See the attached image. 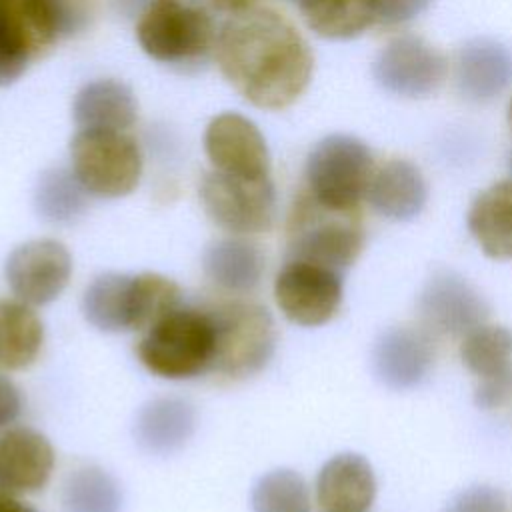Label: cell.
<instances>
[{
    "label": "cell",
    "mask_w": 512,
    "mask_h": 512,
    "mask_svg": "<svg viewBox=\"0 0 512 512\" xmlns=\"http://www.w3.org/2000/svg\"><path fill=\"white\" fill-rule=\"evenodd\" d=\"M214 48L222 76L256 108H288L312 80L308 42L290 20L268 8L234 14L222 24Z\"/></svg>",
    "instance_id": "1"
},
{
    "label": "cell",
    "mask_w": 512,
    "mask_h": 512,
    "mask_svg": "<svg viewBox=\"0 0 512 512\" xmlns=\"http://www.w3.org/2000/svg\"><path fill=\"white\" fill-rule=\"evenodd\" d=\"M136 356L152 376L164 380H192L212 372L214 322L210 310L180 304L142 332Z\"/></svg>",
    "instance_id": "2"
},
{
    "label": "cell",
    "mask_w": 512,
    "mask_h": 512,
    "mask_svg": "<svg viewBox=\"0 0 512 512\" xmlns=\"http://www.w3.org/2000/svg\"><path fill=\"white\" fill-rule=\"evenodd\" d=\"M286 256L314 262L344 274L362 254L364 226L358 210H332L306 192L288 218Z\"/></svg>",
    "instance_id": "3"
},
{
    "label": "cell",
    "mask_w": 512,
    "mask_h": 512,
    "mask_svg": "<svg viewBox=\"0 0 512 512\" xmlns=\"http://www.w3.org/2000/svg\"><path fill=\"white\" fill-rule=\"evenodd\" d=\"M136 40L156 62L184 68L206 60L216 34L198 0H150L138 18Z\"/></svg>",
    "instance_id": "4"
},
{
    "label": "cell",
    "mask_w": 512,
    "mask_h": 512,
    "mask_svg": "<svg viewBox=\"0 0 512 512\" xmlns=\"http://www.w3.org/2000/svg\"><path fill=\"white\" fill-rule=\"evenodd\" d=\"M208 310L214 322L212 372L242 380L264 370L278 342L272 314L248 300H228Z\"/></svg>",
    "instance_id": "5"
},
{
    "label": "cell",
    "mask_w": 512,
    "mask_h": 512,
    "mask_svg": "<svg viewBox=\"0 0 512 512\" xmlns=\"http://www.w3.org/2000/svg\"><path fill=\"white\" fill-rule=\"evenodd\" d=\"M374 170L366 142L350 134H330L316 142L306 158V194L332 210H358Z\"/></svg>",
    "instance_id": "6"
},
{
    "label": "cell",
    "mask_w": 512,
    "mask_h": 512,
    "mask_svg": "<svg viewBox=\"0 0 512 512\" xmlns=\"http://www.w3.org/2000/svg\"><path fill=\"white\" fill-rule=\"evenodd\" d=\"M72 174L88 196L122 198L142 176L138 142L114 130H78L70 142Z\"/></svg>",
    "instance_id": "7"
},
{
    "label": "cell",
    "mask_w": 512,
    "mask_h": 512,
    "mask_svg": "<svg viewBox=\"0 0 512 512\" xmlns=\"http://www.w3.org/2000/svg\"><path fill=\"white\" fill-rule=\"evenodd\" d=\"M62 36L68 30L58 0H0V86L16 82Z\"/></svg>",
    "instance_id": "8"
},
{
    "label": "cell",
    "mask_w": 512,
    "mask_h": 512,
    "mask_svg": "<svg viewBox=\"0 0 512 512\" xmlns=\"http://www.w3.org/2000/svg\"><path fill=\"white\" fill-rule=\"evenodd\" d=\"M200 202L208 218L232 236L268 232L276 218V188L270 176L244 178L212 170L200 182Z\"/></svg>",
    "instance_id": "9"
},
{
    "label": "cell",
    "mask_w": 512,
    "mask_h": 512,
    "mask_svg": "<svg viewBox=\"0 0 512 512\" xmlns=\"http://www.w3.org/2000/svg\"><path fill=\"white\" fill-rule=\"evenodd\" d=\"M344 274L298 258H286L274 278V300L292 324L314 328L330 322L344 298Z\"/></svg>",
    "instance_id": "10"
},
{
    "label": "cell",
    "mask_w": 512,
    "mask_h": 512,
    "mask_svg": "<svg viewBox=\"0 0 512 512\" xmlns=\"http://www.w3.org/2000/svg\"><path fill=\"white\" fill-rule=\"evenodd\" d=\"M72 270V254L54 238L22 242L4 262V278L10 292L30 306L54 302L66 290Z\"/></svg>",
    "instance_id": "11"
},
{
    "label": "cell",
    "mask_w": 512,
    "mask_h": 512,
    "mask_svg": "<svg viewBox=\"0 0 512 512\" xmlns=\"http://www.w3.org/2000/svg\"><path fill=\"white\" fill-rule=\"evenodd\" d=\"M446 58L426 40L404 34L392 38L376 56V84L400 98H426L446 80Z\"/></svg>",
    "instance_id": "12"
},
{
    "label": "cell",
    "mask_w": 512,
    "mask_h": 512,
    "mask_svg": "<svg viewBox=\"0 0 512 512\" xmlns=\"http://www.w3.org/2000/svg\"><path fill=\"white\" fill-rule=\"evenodd\" d=\"M416 306L422 328L440 336H464L490 314L484 296L464 276L444 268L426 280Z\"/></svg>",
    "instance_id": "13"
},
{
    "label": "cell",
    "mask_w": 512,
    "mask_h": 512,
    "mask_svg": "<svg viewBox=\"0 0 512 512\" xmlns=\"http://www.w3.org/2000/svg\"><path fill=\"white\" fill-rule=\"evenodd\" d=\"M204 150L214 170L244 176H270V152L258 126L238 112L214 116L204 132Z\"/></svg>",
    "instance_id": "14"
},
{
    "label": "cell",
    "mask_w": 512,
    "mask_h": 512,
    "mask_svg": "<svg viewBox=\"0 0 512 512\" xmlns=\"http://www.w3.org/2000/svg\"><path fill=\"white\" fill-rule=\"evenodd\" d=\"M140 274L102 272L82 294L84 320L108 334L142 332L146 328L144 282Z\"/></svg>",
    "instance_id": "15"
},
{
    "label": "cell",
    "mask_w": 512,
    "mask_h": 512,
    "mask_svg": "<svg viewBox=\"0 0 512 512\" xmlns=\"http://www.w3.org/2000/svg\"><path fill=\"white\" fill-rule=\"evenodd\" d=\"M372 374L390 390L420 386L434 366V344L426 328L390 326L378 334L370 352Z\"/></svg>",
    "instance_id": "16"
},
{
    "label": "cell",
    "mask_w": 512,
    "mask_h": 512,
    "mask_svg": "<svg viewBox=\"0 0 512 512\" xmlns=\"http://www.w3.org/2000/svg\"><path fill=\"white\" fill-rule=\"evenodd\" d=\"M56 452L46 434L30 426L0 432V488L10 494H36L54 472Z\"/></svg>",
    "instance_id": "17"
},
{
    "label": "cell",
    "mask_w": 512,
    "mask_h": 512,
    "mask_svg": "<svg viewBox=\"0 0 512 512\" xmlns=\"http://www.w3.org/2000/svg\"><path fill=\"white\" fill-rule=\"evenodd\" d=\"M372 464L356 452L328 458L316 476V502L322 512H368L376 498Z\"/></svg>",
    "instance_id": "18"
},
{
    "label": "cell",
    "mask_w": 512,
    "mask_h": 512,
    "mask_svg": "<svg viewBox=\"0 0 512 512\" xmlns=\"http://www.w3.org/2000/svg\"><path fill=\"white\" fill-rule=\"evenodd\" d=\"M512 82V50L494 38L468 40L456 58V86L464 100L490 104Z\"/></svg>",
    "instance_id": "19"
},
{
    "label": "cell",
    "mask_w": 512,
    "mask_h": 512,
    "mask_svg": "<svg viewBox=\"0 0 512 512\" xmlns=\"http://www.w3.org/2000/svg\"><path fill=\"white\" fill-rule=\"evenodd\" d=\"M366 198L378 216L408 222L424 210L428 184L416 164L394 158L374 170Z\"/></svg>",
    "instance_id": "20"
},
{
    "label": "cell",
    "mask_w": 512,
    "mask_h": 512,
    "mask_svg": "<svg viewBox=\"0 0 512 512\" xmlns=\"http://www.w3.org/2000/svg\"><path fill=\"white\" fill-rule=\"evenodd\" d=\"M202 270L218 288L234 294L252 292L266 270L262 248L248 236H226L202 252Z\"/></svg>",
    "instance_id": "21"
},
{
    "label": "cell",
    "mask_w": 512,
    "mask_h": 512,
    "mask_svg": "<svg viewBox=\"0 0 512 512\" xmlns=\"http://www.w3.org/2000/svg\"><path fill=\"white\" fill-rule=\"evenodd\" d=\"M196 428V410L182 398H154L146 402L134 420L136 444L154 456H170L180 450Z\"/></svg>",
    "instance_id": "22"
},
{
    "label": "cell",
    "mask_w": 512,
    "mask_h": 512,
    "mask_svg": "<svg viewBox=\"0 0 512 512\" xmlns=\"http://www.w3.org/2000/svg\"><path fill=\"white\" fill-rule=\"evenodd\" d=\"M72 116L78 130H128L138 116V104L128 84L100 78L84 84L74 96Z\"/></svg>",
    "instance_id": "23"
},
{
    "label": "cell",
    "mask_w": 512,
    "mask_h": 512,
    "mask_svg": "<svg viewBox=\"0 0 512 512\" xmlns=\"http://www.w3.org/2000/svg\"><path fill=\"white\" fill-rule=\"evenodd\" d=\"M468 232L494 260H512V178L484 188L470 204Z\"/></svg>",
    "instance_id": "24"
},
{
    "label": "cell",
    "mask_w": 512,
    "mask_h": 512,
    "mask_svg": "<svg viewBox=\"0 0 512 512\" xmlns=\"http://www.w3.org/2000/svg\"><path fill=\"white\" fill-rule=\"evenodd\" d=\"M44 346V322L22 300H0V370H24Z\"/></svg>",
    "instance_id": "25"
},
{
    "label": "cell",
    "mask_w": 512,
    "mask_h": 512,
    "mask_svg": "<svg viewBox=\"0 0 512 512\" xmlns=\"http://www.w3.org/2000/svg\"><path fill=\"white\" fill-rule=\"evenodd\" d=\"M306 26L328 40H350L376 22L378 0H294Z\"/></svg>",
    "instance_id": "26"
},
{
    "label": "cell",
    "mask_w": 512,
    "mask_h": 512,
    "mask_svg": "<svg viewBox=\"0 0 512 512\" xmlns=\"http://www.w3.org/2000/svg\"><path fill=\"white\" fill-rule=\"evenodd\" d=\"M62 508L64 512H120V484L100 466H80L62 484Z\"/></svg>",
    "instance_id": "27"
},
{
    "label": "cell",
    "mask_w": 512,
    "mask_h": 512,
    "mask_svg": "<svg viewBox=\"0 0 512 512\" xmlns=\"http://www.w3.org/2000/svg\"><path fill=\"white\" fill-rule=\"evenodd\" d=\"M88 192L80 186L72 170H46L34 192V208L38 216L50 224H72L86 210Z\"/></svg>",
    "instance_id": "28"
},
{
    "label": "cell",
    "mask_w": 512,
    "mask_h": 512,
    "mask_svg": "<svg viewBox=\"0 0 512 512\" xmlns=\"http://www.w3.org/2000/svg\"><path fill=\"white\" fill-rule=\"evenodd\" d=\"M460 360L478 380L512 368V330L500 324H480L460 342Z\"/></svg>",
    "instance_id": "29"
},
{
    "label": "cell",
    "mask_w": 512,
    "mask_h": 512,
    "mask_svg": "<svg viewBox=\"0 0 512 512\" xmlns=\"http://www.w3.org/2000/svg\"><path fill=\"white\" fill-rule=\"evenodd\" d=\"M252 512H310V488L292 468L262 474L250 492Z\"/></svg>",
    "instance_id": "30"
},
{
    "label": "cell",
    "mask_w": 512,
    "mask_h": 512,
    "mask_svg": "<svg viewBox=\"0 0 512 512\" xmlns=\"http://www.w3.org/2000/svg\"><path fill=\"white\" fill-rule=\"evenodd\" d=\"M444 512H510V506L500 488L474 484L454 494Z\"/></svg>",
    "instance_id": "31"
},
{
    "label": "cell",
    "mask_w": 512,
    "mask_h": 512,
    "mask_svg": "<svg viewBox=\"0 0 512 512\" xmlns=\"http://www.w3.org/2000/svg\"><path fill=\"white\" fill-rule=\"evenodd\" d=\"M512 400V368L478 380L474 402L482 410L502 408Z\"/></svg>",
    "instance_id": "32"
},
{
    "label": "cell",
    "mask_w": 512,
    "mask_h": 512,
    "mask_svg": "<svg viewBox=\"0 0 512 512\" xmlns=\"http://www.w3.org/2000/svg\"><path fill=\"white\" fill-rule=\"evenodd\" d=\"M432 0H378L376 22L382 26H400L430 8Z\"/></svg>",
    "instance_id": "33"
},
{
    "label": "cell",
    "mask_w": 512,
    "mask_h": 512,
    "mask_svg": "<svg viewBox=\"0 0 512 512\" xmlns=\"http://www.w3.org/2000/svg\"><path fill=\"white\" fill-rule=\"evenodd\" d=\"M22 412L20 388L0 372V432L8 428Z\"/></svg>",
    "instance_id": "34"
},
{
    "label": "cell",
    "mask_w": 512,
    "mask_h": 512,
    "mask_svg": "<svg viewBox=\"0 0 512 512\" xmlns=\"http://www.w3.org/2000/svg\"><path fill=\"white\" fill-rule=\"evenodd\" d=\"M0 512H40L32 508L30 504H24L16 498V494H10L0 488Z\"/></svg>",
    "instance_id": "35"
},
{
    "label": "cell",
    "mask_w": 512,
    "mask_h": 512,
    "mask_svg": "<svg viewBox=\"0 0 512 512\" xmlns=\"http://www.w3.org/2000/svg\"><path fill=\"white\" fill-rule=\"evenodd\" d=\"M214 8L222 10V12H230V14H240V12H246L250 10L256 0H208Z\"/></svg>",
    "instance_id": "36"
},
{
    "label": "cell",
    "mask_w": 512,
    "mask_h": 512,
    "mask_svg": "<svg viewBox=\"0 0 512 512\" xmlns=\"http://www.w3.org/2000/svg\"><path fill=\"white\" fill-rule=\"evenodd\" d=\"M508 126H510V130H512V98H510V102H508Z\"/></svg>",
    "instance_id": "37"
},
{
    "label": "cell",
    "mask_w": 512,
    "mask_h": 512,
    "mask_svg": "<svg viewBox=\"0 0 512 512\" xmlns=\"http://www.w3.org/2000/svg\"><path fill=\"white\" fill-rule=\"evenodd\" d=\"M508 170H510V174H512V152H510V156H508Z\"/></svg>",
    "instance_id": "38"
}]
</instances>
